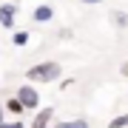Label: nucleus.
<instances>
[{
  "mask_svg": "<svg viewBox=\"0 0 128 128\" xmlns=\"http://www.w3.org/2000/svg\"><path fill=\"white\" fill-rule=\"evenodd\" d=\"M28 82H57L63 77V66L54 63V60H46V63H37L26 71Z\"/></svg>",
  "mask_w": 128,
  "mask_h": 128,
  "instance_id": "obj_1",
  "label": "nucleus"
},
{
  "mask_svg": "<svg viewBox=\"0 0 128 128\" xmlns=\"http://www.w3.org/2000/svg\"><path fill=\"white\" fill-rule=\"evenodd\" d=\"M14 97L20 100V105H23L26 111H37V108H40V91L34 88V82H26V86H20Z\"/></svg>",
  "mask_w": 128,
  "mask_h": 128,
  "instance_id": "obj_2",
  "label": "nucleus"
},
{
  "mask_svg": "<svg viewBox=\"0 0 128 128\" xmlns=\"http://www.w3.org/2000/svg\"><path fill=\"white\" fill-rule=\"evenodd\" d=\"M14 20H17V6L14 3H0V26H3L6 32H12Z\"/></svg>",
  "mask_w": 128,
  "mask_h": 128,
  "instance_id": "obj_3",
  "label": "nucleus"
},
{
  "mask_svg": "<svg viewBox=\"0 0 128 128\" xmlns=\"http://www.w3.org/2000/svg\"><path fill=\"white\" fill-rule=\"evenodd\" d=\"M51 120H54V108H40L32 120V128H51Z\"/></svg>",
  "mask_w": 128,
  "mask_h": 128,
  "instance_id": "obj_4",
  "label": "nucleus"
},
{
  "mask_svg": "<svg viewBox=\"0 0 128 128\" xmlns=\"http://www.w3.org/2000/svg\"><path fill=\"white\" fill-rule=\"evenodd\" d=\"M51 17H54V6H48V3H40L32 12V20H34V23H48Z\"/></svg>",
  "mask_w": 128,
  "mask_h": 128,
  "instance_id": "obj_5",
  "label": "nucleus"
},
{
  "mask_svg": "<svg viewBox=\"0 0 128 128\" xmlns=\"http://www.w3.org/2000/svg\"><path fill=\"white\" fill-rule=\"evenodd\" d=\"M51 128H88V120H63V122H54Z\"/></svg>",
  "mask_w": 128,
  "mask_h": 128,
  "instance_id": "obj_6",
  "label": "nucleus"
},
{
  "mask_svg": "<svg viewBox=\"0 0 128 128\" xmlns=\"http://www.w3.org/2000/svg\"><path fill=\"white\" fill-rule=\"evenodd\" d=\"M3 105H6V111H9V114H14V117H20V114L26 111L23 105H20V100H17V97H12V100H6Z\"/></svg>",
  "mask_w": 128,
  "mask_h": 128,
  "instance_id": "obj_7",
  "label": "nucleus"
},
{
  "mask_svg": "<svg viewBox=\"0 0 128 128\" xmlns=\"http://www.w3.org/2000/svg\"><path fill=\"white\" fill-rule=\"evenodd\" d=\"M12 43H14L17 48L28 46V32H14V34H12Z\"/></svg>",
  "mask_w": 128,
  "mask_h": 128,
  "instance_id": "obj_8",
  "label": "nucleus"
},
{
  "mask_svg": "<svg viewBox=\"0 0 128 128\" xmlns=\"http://www.w3.org/2000/svg\"><path fill=\"white\" fill-rule=\"evenodd\" d=\"M108 128H128V114H117V117L108 122Z\"/></svg>",
  "mask_w": 128,
  "mask_h": 128,
  "instance_id": "obj_9",
  "label": "nucleus"
},
{
  "mask_svg": "<svg viewBox=\"0 0 128 128\" xmlns=\"http://www.w3.org/2000/svg\"><path fill=\"white\" fill-rule=\"evenodd\" d=\"M111 20H114L120 28H125V26H128V14H125V12H114V17H111Z\"/></svg>",
  "mask_w": 128,
  "mask_h": 128,
  "instance_id": "obj_10",
  "label": "nucleus"
},
{
  "mask_svg": "<svg viewBox=\"0 0 128 128\" xmlns=\"http://www.w3.org/2000/svg\"><path fill=\"white\" fill-rule=\"evenodd\" d=\"M0 128H26V122H20V120H12V122H3Z\"/></svg>",
  "mask_w": 128,
  "mask_h": 128,
  "instance_id": "obj_11",
  "label": "nucleus"
},
{
  "mask_svg": "<svg viewBox=\"0 0 128 128\" xmlns=\"http://www.w3.org/2000/svg\"><path fill=\"white\" fill-rule=\"evenodd\" d=\"M3 122H6V105L0 102V125H3Z\"/></svg>",
  "mask_w": 128,
  "mask_h": 128,
  "instance_id": "obj_12",
  "label": "nucleus"
},
{
  "mask_svg": "<svg viewBox=\"0 0 128 128\" xmlns=\"http://www.w3.org/2000/svg\"><path fill=\"white\" fill-rule=\"evenodd\" d=\"M82 6H97V3H102V0H80Z\"/></svg>",
  "mask_w": 128,
  "mask_h": 128,
  "instance_id": "obj_13",
  "label": "nucleus"
},
{
  "mask_svg": "<svg viewBox=\"0 0 128 128\" xmlns=\"http://www.w3.org/2000/svg\"><path fill=\"white\" fill-rule=\"evenodd\" d=\"M122 77H128V63H122Z\"/></svg>",
  "mask_w": 128,
  "mask_h": 128,
  "instance_id": "obj_14",
  "label": "nucleus"
}]
</instances>
